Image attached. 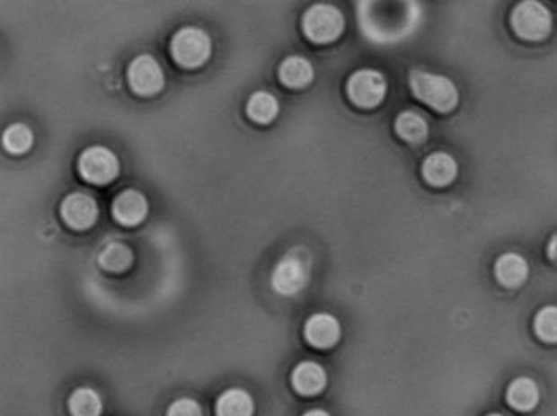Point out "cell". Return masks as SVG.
Wrapping results in <instances>:
<instances>
[{
	"mask_svg": "<svg viewBox=\"0 0 557 416\" xmlns=\"http://www.w3.org/2000/svg\"><path fill=\"white\" fill-rule=\"evenodd\" d=\"M411 88L418 100L438 112H450L460 102L458 88L454 82L440 74L411 71Z\"/></svg>",
	"mask_w": 557,
	"mask_h": 416,
	"instance_id": "cell-1",
	"label": "cell"
},
{
	"mask_svg": "<svg viewBox=\"0 0 557 416\" xmlns=\"http://www.w3.org/2000/svg\"><path fill=\"white\" fill-rule=\"evenodd\" d=\"M170 53L178 66L198 69L204 66L212 55V39L206 31L194 26L181 28L172 37Z\"/></svg>",
	"mask_w": 557,
	"mask_h": 416,
	"instance_id": "cell-2",
	"label": "cell"
},
{
	"mask_svg": "<svg viewBox=\"0 0 557 416\" xmlns=\"http://www.w3.org/2000/svg\"><path fill=\"white\" fill-rule=\"evenodd\" d=\"M345 31V16L333 5L317 4L303 15V32L314 44H331Z\"/></svg>",
	"mask_w": 557,
	"mask_h": 416,
	"instance_id": "cell-3",
	"label": "cell"
},
{
	"mask_svg": "<svg viewBox=\"0 0 557 416\" xmlns=\"http://www.w3.org/2000/svg\"><path fill=\"white\" fill-rule=\"evenodd\" d=\"M511 26L514 32L524 40L538 42L550 36L553 30V16L550 10L540 2L527 0L514 8Z\"/></svg>",
	"mask_w": 557,
	"mask_h": 416,
	"instance_id": "cell-4",
	"label": "cell"
},
{
	"mask_svg": "<svg viewBox=\"0 0 557 416\" xmlns=\"http://www.w3.org/2000/svg\"><path fill=\"white\" fill-rule=\"evenodd\" d=\"M79 173L90 184L104 186L118 178L119 159L110 147L90 146L79 157Z\"/></svg>",
	"mask_w": 557,
	"mask_h": 416,
	"instance_id": "cell-5",
	"label": "cell"
},
{
	"mask_svg": "<svg viewBox=\"0 0 557 416\" xmlns=\"http://www.w3.org/2000/svg\"><path fill=\"white\" fill-rule=\"evenodd\" d=\"M386 79L375 69H359L352 74L346 85V92L352 104L362 110L376 108L386 95Z\"/></svg>",
	"mask_w": 557,
	"mask_h": 416,
	"instance_id": "cell-6",
	"label": "cell"
},
{
	"mask_svg": "<svg viewBox=\"0 0 557 416\" xmlns=\"http://www.w3.org/2000/svg\"><path fill=\"white\" fill-rule=\"evenodd\" d=\"M308 280L309 263L298 252L287 253L272 270V288L282 297H294L300 293Z\"/></svg>",
	"mask_w": 557,
	"mask_h": 416,
	"instance_id": "cell-7",
	"label": "cell"
},
{
	"mask_svg": "<svg viewBox=\"0 0 557 416\" xmlns=\"http://www.w3.org/2000/svg\"><path fill=\"white\" fill-rule=\"evenodd\" d=\"M128 85L135 95L155 96L165 84L164 71L157 59L151 55H139L127 69Z\"/></svg>",
	"mask_w": 557,
	"mask_h": 416,
	"instance_id": "cell-8",
	"label": "cell"
},
{
	"mask_svg": "<svg viewBox=\"0 0 557 416\" xmlns=\"http://www.w3.org/2000/svg\"><path fill=\"white\" fill-rule=\"evenodd\" d=\"M59 213L63 221L74 231H87L95 225L100 208L92 196L85 192H74L61 202Z\"/></svg>",
	"mask_w": 557,
	"mask_h": 416,
	"instance_id": "cell-9",
	"label": "cell"
},
{
	"mask_svg": "<svg viewBox=\"0 0 557 416\" xmlns=\"http://www.w3.org/2000/svg\"><path fill=\"white\" fill-rule=\"evenodd\" d=\"M341 325L327 313L311 315L305 323V338L315 350H331L340 341Z\"/></svg>",
	"mask_w": 557,
	"mask_h": 416,
	"instance_id": "cell-10",
	"label": "cell"
},
{
	"mask_svg": "<svg viewBox=\"0 0 557 416\" xmlns=\"http://www.w3.org/2000/svg\"><path fill=\"white\" fill-rule=\"evenodd\" d=\"M147 212V199L137 190H122L112 202V217L122 226H137L146 218Z\"/></svg>",
	"mask_w": 557,
	"mask_h": 416,
	"instance_id": "cell-11",
	"label": "cell"
},
{
	"mask_svg": "<svg viewBox=\"0 0 557 416\" xmlns=\"http://www.w3.org/2000/svg\"><path fill=\"white\" fill-rule=\"evenodd\" d=\"M292 386L298 394L306 397L321 394L327 386V373L317 362L305 360L292 372Z\"/></svg>",
	"mask_w": 557,
	"mask_h": 416,
	"instance_id": "cell-12",
	"label": "cell"
},
{
	"mask_svg": "<svg viewBox=\"0 0 557 416\" xmlns=\"http://www.w3.org/2000/svg\"><path fill=\"white\" fill-rule=\"evenodd\" d=\"M421 173L428 184L434 188H444L454 183L458 175V164L447 153H434L426 157Z\"/></svg>",
	"mask_w": 557,
	"mask_h": 416,
	"instance_id": "cell-13",
	"label": "cell"
},
{
	"mask_svg": "<svg viewBox=\"0 0 557 416\" xmlns=\"http://www.w3.org/2000/svg\"><path fill=\"white\" fill-rule=\"evenodd\" d=\"M495 278L506 288H519L528 279V263L519 253H505L495 263Z\"/></svg>",
	"mask_w": 557,
	"mask_h": 416,
	"instance_id": "cell-14",
	"label": "cell"
},
{
	"mask_svg": "<svg viewBox=\"0 0 557 416\" xmlns=\"http://www.w3.org/2000/svg\"><path fill=\"white\" fill-rule=\"evenodd\" d=\"M506 401L517 412H532L540 402V387L532 378L519 376L508 386Z\"/></svg>",
	"mask_w": 557,
	"mask_h": 416,
	"instance_id": "cell-15",
	"label": "cell"
},
{
	"mask_svg": "<svg viewBox=\"0 0 557 416\" xmlns=\"http://www.w3.org/2000/svg\"><path fill=\"white\" fill-rule=\"evenodd\" d=\"M278 79L288 88H305L314 79V69L303 57H288L278 66Z\"/></svg>",
	"mask_w": 557,
	"mask_h": 416,
	"instance_id": "cell-16",
	"label": "cell"
},
{
	"mask_svg": "<svg viewBox=\"0 0 557 416\" xmlns=\"http://www.w3.org/2000/svg\"><path fill=\"white\" fill-rule=\"evenodd\" d=\"M255 402L253 397L239 387L227 389L215 403L217 416H253Z\"/></svg>",
	"mask_w": 557,
	"mask_h": 416,
	"instance_id": "cell-17",
	"label": "cell"
},
{
	"mask_svg": "<svg viewBox=\"0 0 557 416\" xmlns=\"http://www.w3.org/2000/svg\"><path fill=\"white\" fill-rule=\"evenodd\" d=\"M135 255L132 249L120 242H112L110 245H106L98 256L100 266L112 274H122L125 270H130Z\"/></svg>",
	"mask_w": 557,
	"mask_h": 416,
	"instance_id": "cell-18",
	"label": "cell"
},
{
	"mask_svg": "<svg viewBox=\"0 0 557 416\" xmlns=\"http://www.w3.org/2000/svg\"><path fill=\"white\" fill-rule=\"evenodd\" d=\"M67 409L71 416H100L103 412L102 395L92 387H77L69 395Z\"/></svg>",
	"mask_w": 557,
	"mask_h": 416,
	"instance_id": "cell-19",
	"label": "cell"
},
{
	"mask_svg": "<svg viewBox=\"0 0 557 416\" xmlns=\"http://www.w3.org/2000/svg\"><path fill=\"white\" fill-rule=\"evenodd\" d=\"M396 132L403 141L411 145H420L428 138L429 127L425 117L413 111H405L396 119Z\"/></svg>",
	"mask_w": 557,
	"mask_h": 416,
	"instance_id": "cell-20",
	"label": "cell"
},
{
	"mask_svg": "<svg viewBox=\"0 0 557 416\" xmlns=\"http://www.w3.org/2000/svg\"><path fill=\"white\" fill-rule=\"evenodd\" d=\"M278 102L268 92H257L247 102V116L257 124H271L278 117Z\"/></svg>",
	"mask_w": 557,
	"mask_h": 416,
	"instance_id": "cell-21",
	"label": "cell"
},
{
	"mask_svg": "<svg viewBox=\"0 0 557 416\" xmlns=\"http://www.w3.org/2000/svg\"><path fill=\"white\" fill-rule=\"evenodd\" d=\"M2 143H4L5 151L20 155V154L28 153L32 145H34V133H32L28 125H10L7 130L4 132Z\"/></svg>",
	"mask_w": 557,
	"mask_h": 416,
	"instance_id": "cell-22",
	"label": "cell"
},
{
	"mask_svg": "<svg viewBox=\"0 0 557 416\" xmlns=\"http://www.w3.org/2000/svg\"><path fill=\"white\" fill-rule=\"evenodd\" d=\"M535 335L544 343H557V306H546L538 311L534 321Z\"/></svg>",
	"mask_w": 557,
	"mask_h": 416,
	"instance_id": "cell-23",
	"label": "cell"
},
{
	"mask_svg": "<svg viewBox=\"0 0 557 416\" xmlns=\"http://www.w3.org/2000/svg\"><path fill=\"white\" fill-rule=\"evenodd\" d=\"M167 416H204V413L198 401L190 399V397H181L173 403H170Z\"/></svg>",
	"mask_w": 557,
	"mask_h": 416,
	"instance_id": "cell-24",
	"label": "cell"
},
{
	"mask_svg": "<svg viewBox=\"0 0 557 416\" xmlns=\"http://www.w3.org/2000/svg\"><path fill=\"white\" fill-rule=\"evenodd\" d=\"M303 416H331V415H329V413H327L325 410L314 409V410H309V412H306V413H305V415Z\"/></svg>",
	"mask_w": 557,
	"mask_h": 416,
	"instance_id": "cell-25",
	"label": "cell"
},
{
	"mask_svg": "<svg viewBox=\"0 0 557 416\" xmlns=\"http://www.w3.org/2000/svg\"><path fill=\"white\" fill-rule=\"evenodd\" d=\"M487 416H503V415H500V413H491V415H487Z\"/></svg>",
	"mask_w": 557,
	"mask_h": 416,
	"instance_id": "cell-26",
	"label": "cell"
}]
</instances>
